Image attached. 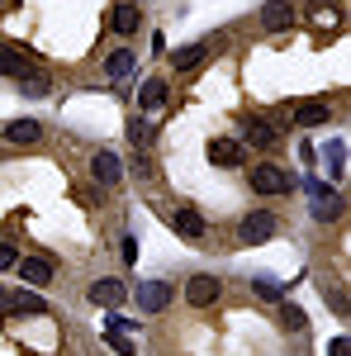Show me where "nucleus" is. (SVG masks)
I'll use <instances>...</instances> for the list:
<instances>
[{
	"label": "nucleus",
	"mask_w": 351,
	"mask_h": 356,
	"mask_svg": "<svg viewBox=\"0 0 351 356\" xmlns=\"http://www.w3.org/2000/svg\"><path fill=\"white\" fill-rule=\"evenodd\" d=\"M295 186V176L285 166H252V191L256 195H285Z\"/></svg>",
	"instance_id": "1"
},
{
	"label": "nucleus",
	"mask_w": 351,
	"mask_h": 356,
	"mask_svg": "<svg viewBox=\"0 0 351 356\" xmlns=\"http://www.w3.org/2000/svg\"><path fill=\"white\" fill-rule=\"evenodd\" d=\"M171 304V285L166 280H138V309L142 314H162Z\"/></svg>",
	"instance_id": "2"
},
{
	"label": "nucleus",
	"mask_w": 351,
	"mask_h": 356,
	"mask_svg": "<svg viewBox=\"0 0 351 356\" xmlns=\"http://www.w3.org/2000/svg\"><path fill=\"white\" fill-rule=\"evenodd\" d=\"M238 233H243V243H270V238H275V214H270V209H256V214L243 219Z\"/></svg>",
	"instance_id": "3"
},
{
	"label": "nucleus",
	"mask_w": 351,
	"mask_h": 356,
	"mask_svg": "<svg viewBox=\"0 0 351 356\" xmlns=\"http://www.w3.org/2000/svg\"><path fill=\"white\" fill-rule=\"evenodd\" d=\"M209 162L214 166H247V152H243V143H233V138H214L209 143Z\"/></svg>",
	"instance_id": "4"
},
{
	"label": "nucleus",
	"mask_w": 351,
	"mask_h": 356,
	"mask_svg": "<svg viewBox=\"0 0 351 356\" xmlns=\"http://www.w3.org/2000/svg\"><path fill=\"white\" fill-rule=\"evenodd\" d=\"M28 62H38L28 48H19V43H0V76H19Z\"/></svg>",
	"instance_id": "5"
},
{
	"label": "nucleus",
	"mask_w": 351,
	"mask_h": 356,
	"mask_svg": "<svg viewBox=\"0 0 351 356\" xmlns=\"http://www.w3.org/2000/svg\"><path fill=\"white\" fill-rule=\"evenodd\" d=\"M15 266H19V280H24V285H38V290H43V285L53 280V261H48V257H24V261H15Z\"/></svg>",
	"instance_id": "6"
},
{
	"label": "nucleus",
	"mask_w": 351,
	"mask_h": 356,
	"mask_svg": "<svg viewBox=\"0 0 351 356\" xmlns=\"http://www.w3.org/2000/svg\"><path fill=\"white\" fill-rule=\"evenodd\" d=\"M218 290H223V285H218L214 275H195V280L186 285V300L195 304V309H204V304H214V300H218Z\"/></svg>",
	"instance_id": "7"
},
{
	"label": "nucleus",
	"mask_w": 351,
	"mask_h": 356,
	"mask_svg": "<svg viewBox=\"0 0 351 356\" xmlns=\"http://www.w3.org/2000/svg\"><path fill=\"white\" fill-rule=\"evenodd\" d=\"M19 90H24V95H33V100H38V95H48V90H53V81H48V67L28 62L24 72H19Z\"/></svg>",
	"instance_id": "8"
},
{
	"label": "nucleus",
	"mask_w": 351,
	"mask_h": 356,
	"mask_svg": "<svg viewBox=\"0 0 351 356\" xmlns=\"http://www.w3.org/2000/svg\"><path fill=\"white\" fill-rule=\"evenodd\" d=\"M90 176H95L100 186H119V181H124V166H119V157H114V152H95Z\"/></svg>",
	"instance_id": "9"
},
{
	"label": "nucleus",
	"mask_w": 351,
	"mask_h": 356,
	"mask_svg": "<svg viewBox=\"0 0 351 356\" xmlns=\"http://www.w3.org/2000/svg\"><path fill=\"white\" fill-rule=\"evenodd\" d=\"M261 24L270 33H280V29L295 24V10H290V0H266V10H261Z\"/></svg>",
	"instance_id": "10"
},
{
	"label": "nucleus",
	"mask_w": 351,
	"mask_h": 356,
	"mask_svg": "<svg viewBox=\"0 0 351 356\" xmlns=\"http://www.w3.org/2000/svg\"><path fill=\"white\" fill-rule=\"evenodd\" d=\"M90 300L105 304V309H119V304L129 300V285L124 280H100V285H90Z\"/></svg>",
	"instance_id": "11"
},
{
	"label": "nucleus",
	"mask_w": 351,
	"mask_h": 356,
	"mask_svg": "<svg viewBox=\"0 0 351 356\" xmlns=\"http://www.w3.org/2000/svg\"><path fill=\"white\" fill-rule=\"evenodd\" d=\"M176 233H181L186 243H199V238H204V219H199V209L181 204V209H176Z\"/></svg>",
	"instance_id": "12"
},
{
	"label": "nucleus",
	"mask_w": 351,
	"mask_h": 356,
	"mask_svg": "<svg viewBox=\"0 0 351 356\" xmlns=\"http://www.w3.org/2000/svg\"><path fill=\"white\" fill-rule=\"evenodd\" d=\"M295 124L299 129H318V124H327V105H318V100H295Z\"/></svg>",
	"instance_id": "13"
},
{
	"label": "nucleus",
	"mask_w": 351,
	"mask_h": 356,
	"mask_svg": "<svg viewBox=\"0 0 351 356\" xmlns=\"http://www.w3.org/2000/svg\"><path fill=\"white\" fill-rule=\"evenodd\" d=\"M138 19H142V15H138V5H129V0H124V5H114V15H109V29L129 38V33H138Z\"/></svg>",
	"instance_id": "14"
},
{
	"label": "nucleus",
	"mask_w": 351,
	"mask_h": 356,
	"mask_svg": "<svg viewBox=\"0 0 351 356\" xmlns=\"http://www.w3.org/2000/svg\"><path fill=\"white\" fill-rule=\"evenodd\" d=\"M243 138H247V143H256V147H266V152L275 147V143H280V138H275V129H270L266 119H247V124H243Z\"/></svg>",
	"instance_id": "15"
},
{
	"label": "nucleus",
	"mask_w": 351,
	"mask_h": 356,
	"mask_svg": "<svg viewBox=\"0 0 351 356\" xmlns=\"http://www.w3.org/2000/svg\"><path fill=\"white\" fill-rule=\"evenodd\" d=\"M5 138L10 143H38L43 138V124L38 119H15V124H5Z\"/></svg>",
	"instance_id": "16"
},
{
	"label": "nucleus",
	"mask_w": 351,
	"mask_h": 356,
	"mask_svg": "<svg viewBox=\"0 0 351 356\" xmlns=\"http://www.w3.org/2000/svg\"><path fill=\"white\" fill-rule=\"evenodd\" d=\"M204 53H209V43H186V48H176V53H171V62H176V72H190V67H199V62H204Z\"/></svg>",
	"instance_id": "17"
},
{
	"label": "nucleus",
	"mask_w": 351,
	"mask_h": 356,
	"mask_svg": "<svg viewBox=\"0 0 351 356\" xmlns=\"http://www.w3.org/2000/svg\"><path fill=\"white\" fill-rule=\"evenodd\" d=\"M10 314H48V304L33 290H19V295H10Z\"/></svg>",
	"instance_id": "18"
},
{
	"label": "nucleus",
	"mask_w": 351,
	"mask_h": 356,
	"mask_svg": "<svg viewBox=\"0 0 351 356\" xmlns=\"http://www.w3.org/2000/svg\"><path fill=\"white\" fill-rule=\"evenodd\" d=\"M138 105H142V110H162V105H166V81H142Z\"/></svg>",
	"instance_id": "19"
},
{
	"label": "nucleus",
	"mask_w": 351,
	"mask_h": 356,
	"mask_svg": "<svg viewBox=\"0 0 351 356\" xmlns=\"http://www.w3.org/2000/svg\"><path fill=\"white\" fill-rule=\"evenodd\" d=\"M152 138H157V129H152L147 119H133V124H129V143H133L138 152H142V147H152Z\"/></svg>",
	"instance_id": "20"
},
{
	"label": "nucleus",
	"mask_w": 351,
	"mask_h": 356,
	"mask_svg": "<svg viewBox=\"0 0 351 356\" xmlns=\"http://www.w3.org/2000/svg\"><path fill=\"white\" fill-rule=\"evenodd\" d=\"M105 72H109V76H114V81H124V76L133 72V53H124V48H119V53H109Z\"/></svg>",
	"instance_id": "21"
},
{
	"label": "nucleus",
	"mask_w": 351,
	"mask_h": 356,
	"mask_svg": "<svg viewBox=\"0 0 351 356\" xmlns=\"http://www.w3.org/2000/svg\"><path fill=\"white\" fill-rule=\"evenodd\" d=\"M252 290H256L261 300H280V295H285V285H280V280H270V275H256V280H252Z\"/></svg>",
	"instance_id": "22"
},
{
	"label": "nucleus",
	"mask_w": 351,
	"mask_h": 356,
	"mask_svg": "<svg viewBox=\"0 0 351 356\" xmlns=\"http://www.w3.org/2000/svg\"><path fill=\"white\" fill-rule=\"evenodd\" d=\"M327 171H332V176H342V171H347V147H342V143H327Z\"/></svg>",
	"instance_id": "23"
},
{
	"label": "nucleus",
	"mask_w": 351,
	"mask_h": 356,
	"mask_svg": "<svg viewBox=\"0 0 351 356\" xmlns=\"http://www.w3.org/2000/svg\"><path fill=\"white\" fill-rule=\"evenodd\" d=\"M280 323H285L290 332H299L304 323H309V318H304V309H295V304H285V309H280Z\"/></svg>",
	"instance_id": "24"
},
{
	"label": "nucleus",
	"mask_w": 351,
	"mask_h": 356,
	"mask_svg": "<svg viewBox=\"0 0 351 356\" xmlns=\"http://www.w3.org/2000/svg\"><path fill=\"white\" fill-rule=\"evenodd\" d=\"M109 342H114V352H119V356H133V352H138V347L129 342V337H124V332H109Z\"/></svg>",
	"instance_id": "25"
},
{
	"label": "nucleus",
	"mask_w": 351,
	"mask_h": 356,
	"mask_svg": "<svg viewBox=\"0 0 351 356\" xmlns=\"http://www.w3.org/2000/svg\"><path fill=\"white\" fill-rule=\"evenodd\" d=\"M327 356H351V342L347 337H332V342H327Z\"/></svg>",
	"instance_id": "26"
},
{
	"label": "nucleus",
	"mask_w": 351,
	"mask_h": 356,
	"mask_svg": "<svg viewBox=\"0 0 351 356\" xmlns=\"http://www.w3.org/2000/svg\"><path fill=\"white\" fill-rule=\"evenodd\" d=\"M15 261H19V257H15V247H10V243H0V271H10Z\"/></svg>",
	"instance_id": "27"
},
{
	"label": "nucleus",
	"mask_w": 351,
	"mask_h": 356,
	"mask_svg": "<svg viewBox=\"0 0 351 356\" xmlns=\"http://www.w3.org/2000/svg\"><path fill=\"white\" fill-rule=\"evenodd\" d=\"M133 328V318H119V314H109V332H129Z\"/></svg>",
	"instance_id": "28"
},
{
	"label": "nucleus",
	"mask_w": 351,
	"mask_h": 356,
	"mask_svg": "<svg viewBox=\"0 0 351 356\" xmlns=\"http://www.w3.org/2000/svg\"><path fill=\"white\" fill-rule=\"evenodd\" d=\"M124 261H138V238H133V233L124 238Z\"/></svg>",
	"instance_id": "29"
},
{
	"label": "nucleus",
	"mask_w": 351,
	"mask_h": 356,
	"mask_svg": "<svg viewBox=\"0 0 351 356\" xmlns=\"http://www.w3.org/2000/svg\"><path fill=\"white\" fill-rule=\"evenodd\" d=\"M5 314H10V295L0 290V318H5Z\"/></svg>",
	"instance_id": "30"
},
{
	"label": "nucleus",
	"mask_w": 351,
	"mask_h": 356,
	"mask_svg": "<svg viewBox=\"0 0 351 356\" xmlns=\"http://www.w3.org/2000/svg\"><path fill=\"white\" fill-rule=\"evenodd\" d=\"M129 5H133V0H129Z\"/></svg>",
	"instance_id": "31"
}]
</instances>
